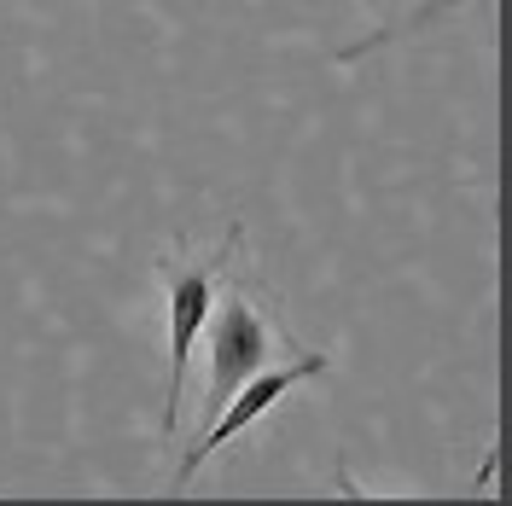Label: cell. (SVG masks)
Returning <instances> with one entry per match:
<instances>
[{"mask_svg":"<svg viewBox=\"0 0 512 506\" xmlns=\"http://www.w3.org/2000/svg\"><path fill=\"white\" fill-rule=\"evenodd\" d=\"M210 396H204V413H216L239 396V384H251L262 367H268V326L251 309V297H222L210 309Z\"/></svg>","mask_w":512,"mask_h":506,"instance_id":"cell-1","label":"cell"},{"mask_svg":"<svg viewBox=\"0 0 512 506\" xmlns=\"http://www.w3.org/2000/svg\"><path fill=\"white\" fill-rule=\"evenodd\" d=\"M326 367H332L326 355H297V361H286V367H262V373H256L251 384H239V396H233V402H227V408L216 413V419H210V431H204V437H198V443L187 448V460H181L175 483H187V477L198 472V466H204L210 454H216V448H227L233 437H239V431H251L256 419L274 408V402H286L297 384L320 379Z\"/></svg>","mask_w":512,"mask_h":506,"instance_id":"cell-3","label":"cell"},{"mask_svg":"<svg viewBox=\"0 0 512 506\" xmlns=\"http://www.w3.org/2000/svg\"><path fill=\"white\" fill-rule=\"evenodd\" d=\"M350 506H361V501H350Z\"/></svg>","mask_w":512,"mask_h":506,"instance_id":"cell-4","label":"cell"},{"mask_svg":"<svg viewBox=\"0 0 512 506\" xmlns=\"http://www.w3.org/2000/svg\"><path fill=\"white\" fill-rule=\"evenodd\" d=\"M239 245V227L227 233V245L210 262H198L187 274L169 280V396H163V431H175L181 419V390H187V367H192V338L204 332V320L216 309V274H222L227 251Z\"/></svg>","mask_w":512,"mask_h":506,"instance_id":"cell-2","label":"cell"}]
</instances>
